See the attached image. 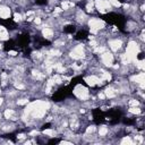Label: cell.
Masks as SVG:
<instances>
[{
  "label": "cell",
  "instance_id": "obj_4",
  "mask_svg": "<svg viewBox=\"0 0 145 145\" xmlns=\"http://www.w3.org/2000/svg\"><path fill=\"white\" fill-rule=\"evenodd\" d=\"M94 7L96 12L101 15H106L113 11V8L109 2V0H94Z\"/></svg>",
  "mask_w": 145,
  "mask_h": 145
},
{
  "label": "cell",
  "instance_id": "obj_5",
  "mask_svg": "<svg viewBox=\"0 0 145 145\" xmlns=\"http://www.w3.org/2000/svg\"><path fill=\"white\" fill-rule=\"evenodd\" d=\"M40 34L46 41H53L56 39V36H57V33H56L54 28L51 27V26H45V25H42Z\"/></svg>",
  "mask_w": 145,
  "mask_h": 145
},
{
  "label": "cell",
  "instance_id": "obj_3",
  "mask_svg": "<svg viewBox=\"0 0 145 145\" xmlns=\"http://www.w3.org/2000/svg\"><path fill=\"white\" fill-rule=\"evenodd\" d=\"M97 59H99V62L101 63V66L104 67V68H106V69H109L116 62L114 53H112L110 50H106L103 53L99 54L97 56Z\"/></svg>",
  "mask_w": 145,
  "mask_h": 145
},
{
  "label": "cell",
  "instance_id": "obj_1",
  "mask_svg": "<svg viewBox=\"0 0 145 145\" xmlns=\"http://www.w3.org/2000/svg\"><path fill=\"white\" fill-rule=\"evenodd\" d=\"M86 27H87V31H88V34H92V35H96L100 31L104 29L106 27V22L102 18H99V17H94V16H91L87 20V24H86Z\"/></svg>",
  "mask_w": 145,
  "mask_h": 145
},
{
  "label": "cell",
  "instance_id": "obj_10",
  "mask_svg": "<svg viewBox=\"0 0 145 145\" xmlns=\"http://www.w3.org/2000/svg\"><path fill=\"white\" fill-rule=\"evenodd\" d=\"M0 3H3V0H0Z\"/></svg>",
  "mask_w": 145,
  "mask_h": 145
},
{
  "label": "cell",
  "instance_id": "obj_2",
  "mask_svg": "<svg viewBox=\"0 0 145 145\" xmlns=\"http://www.w3.org/2000/svg\"><path fill=\"white\" fill-rule=\"evenodd\" d=\"M72 94H74L75 99H77L79 102H85L91 99V91H89L88 86H86L82 83L75 85V87L72 88Z\"/></svg>",
  "mask_w": 145,
  "mask_h": 145
},
{
  "label": "cell",
  "instance_id": "obj_6",
  "mask_svg": "<svg viewBox=\"0 0 145 145\" xmlns=\"http://www.w3.org/2000/svg\"><path fill=\"white\" fill-rule=\"evenodd\" d=\"M11 7L6 3H0V19L8 20L11 17Z\"/></svg>",
  "mask_w": 145,
  "mask_h": 145
},
{
  "label": "cell",
  "instance_id": "obj_8",
  "mask_svg": "<svg viewBox=\"0 0 145 145\" xmlns=\"http://www.w3.org/2000/svg\"><path fill=\"white\" fill-rule=\"evenodd\" d=\"M15 137H16L17 142H25L28 138V135H27V133H18Z\"/></svg>",
  "mask_w": 145,
  "mask_h": 145
},
{
  "label": "cell",
  "instance_id": "obj_7",
  "mask_svg": "<svg viewBox=\"0 0 145 145\" xmlns=\"http://www.w3.org/2000/svg\"><path fill=\"white\" fill-rule=\"evenodd\" d=\"M109 130H110V127H108L106 125H100V126H97L96 134L101 139H104V138H106Z\"/></svg>",
  "mask_w": 145,
  "mask_h": 145
},
{
  "label": "cell",
  "instance_id": "obj_9",
  "mask_svg": "<svg viewBox=\"0 0 145 145\" xmlns=\"http://www.w3.org/2000/svg\"><path fill=\"white\" fill-rule=\"evenodd\" d=\"M3 48H5L3 42H0V51H2V50H3Z\"/></svg>",
  "mask_w": 145,
  "mask_h": 145
}]
</instances>
